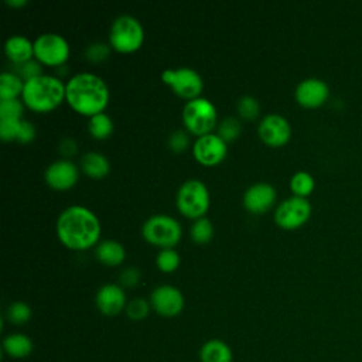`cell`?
Here are the masks:
<instances>
[{
    "mask_svg": "<svg viewBox=\"0 0 362 362\" xmlns=\"http://www.w3.org/2000/svg\"><path fill=\"white\" fill-rule=\"evenodd\" d=\"M16 65L18 66L16 74H17L21 79H24V81L31 79V78L38 76V75L42 74V72H41V64H40V61H38V59H34V58H31V59H28V61H25V62H23V64H16Z\"/></svg>",
    "mask_w": 362,
    "mask_h": 362,
    "instance_id": "35",
    "label": "cell"
},
{
    "mask_svg": "<svg viewBox=\"0 0 362 362\" xmlns=\"http://www.w3.org/2000/svg\"><path fill=\"white\" fill-rule=\"evenodd\" d=\"M236 109L239 115L245 119H253L260 112V103L259 100L252 95H243L236 102Z\"/></svg>",
    "mask_w": 362,
    "mask_h": 362,
    "instance_id": "30",
    "label": "cell"
},
{
    "mask_svg": "<svg viewBox=\"0 0 362 362\" xmlns=\"http://www.w3.org/2000/svg\"><path fill=\"white\" fill-rule=\"evenodd\" d=\"M95 255L102 263L115 266L123 262V259L126 257V250L120 242L115 239H103L98 243Z\"/></svg>",
    "mask_w": 362,
    "mask_h": 362,
    "instance_id": "21",
    "label": "cell"
},
{
    "mask_svg": "<svg viewBox=\"0 0 362 362\" xmlns=\"http://www.w3.org/2000/svg\"><path fill=\"white\" fill-rule=\"evenodd\" d=\"M182 122L189 132L198 136L209 133L216 123V107L204 96L188 99L182 107Z\"/></svg>",
    "mask_w": 362,
    "mask_h": 362,
    "instance_id": "7",
    "label": "cell"
},
{
    "mask_svg": "<svg viewBox=\"0 0 362 362\" xmlns=\"http://www.w3.org/2000/svg\"><path fill=\"white\" fill-rule=\"evenodd\" d=\"M156 264L160 270L168 273L178 267L180 264V255L173 247H163L158 250L156 256Z\"/></svg>",
    "mask_w": 362,
    "mask_h": 362,
    "instance_id": "27",
    "label": "cell"
},
{
    "mask_svg": "<svg viewBox=\"0 0 362 362\" xmlns=\"http://www.w3.org/2000/svg\"><path fill=\"white\" fill-rule=\"evenodd\" d=\"M119 280L122 283V286L124 287H133L139 283L140 280V270L137 267H133V266H129V267H124L120 274H119Z\"/></svg>",
    "mask_w": 362,
    "mask_h": 362,
    "instance_id": "37",
    "label": "cell"
},
{
    "mask_svg": "<svg viewBox=\"0 0 362 362\" xmlns=\"http://www.w3.org/2000/svg\"><path fill=\"white\" fill-rule=\"evenodd\" d=\"M194 157L205 165H212L226 156V141L215 133H205L195 139L192 144Z\"/></svg>",
    "mask_w": 362,
    "mask_h": 362,
    "instance_id": "12",
    "label": "cell"
},
{
    "mask_svg": "<svg viewBox=\"0 0 362 362\" xmlns=\"http://www.w3.org/2000/svg\"><path fill=\"white\" fill-rule=\"evenodd\" d=\"M59 240L71 249H86L100 235L98 216L83 205H69L57 218L55 223Z\"/></svg>",
    "mask_w": 362,
    "mask_h": 362,
    "instance_id": "1",
    "label": "cell"
},
{
    "mask_svg": "<svg viewBox=\"0 0 362 362\" xmlns=\"http://www.w3.org/2000/svg\"><path fill=\"white\" fill-rule=\"evenodd\" d=\"M294 96L301 106L318 107L327 102L329 96V86L324 79L310 76L297 83Z\"/></svg>",
    "mask_w": 362,
    "mask_h": 362,
    "instance_id": "14",
    "label": "cell"
},
{
    "mask_svg": "<svg viewBox=\"0 0 362 362\" xmlns=\"http://www.w3.org/2000/svg\"><path fill=\"white\" fill-rule=\"evenodd\" d=\"M21 96L30 109L47 112L58 106L65 98V83L58 76L41 74L24 81Z\"/></svg>",
    "mask_w": 362,
    "mask_h": 362,
    "instance_id": "3",
    "label": "cell"
},
{
    "mask_svg": "<svg viewBox=\"0 0 362 362\" xmlns=\"http://www.w3.org/2000/svg\"><path fill=\"white\" fill-rule=\"evenodd\" d=\"M257 133L266 144L281 146L288 141L291 136V126L284 116L279 113H267L260 119Z\"/></svg>",
    "mask_w": 362,
    "mask_h": 362,
    "instance_id": "13",
    "label": "cell"
},
{
    "mask_svg": "<svg viewBox=\"0 0 362 362\" xmlns=\"http://www.w3.org/2000/svg\"><path fill=\"white\" fill-rule=\"evenodd\" d=\"M6 3L10 4V6L17 7V6H24L27 3V0H6Z\"/></svg>",
    "mask_w": 362,
    "mask_h": 362,
    "instance_id": "40",
    "label": "cell"
},
{
    "mask_svg": "<svg viewBox=\"0 0 362 362\" xmlns=\"http://www.w3.org/2000/svg\"><path fill=\"white\" fill-rule=\"evenodd\" d=\"M34 137H35V126H34L30 120L23 119L16 140H18L20 143H28V141H31Z\"/></svg>",
    "mask_w": 362,
    "mask_h": 362,
    "instance_id": "38",
    "label": "cell"
},
{
    "mask_svg": "<svg viewBox=\"0 0 362 362\" xmlns=\"http://www.w3.org/2000/svg\"><path fill=\"white\" fill-rule=\"evenodd\" d=\"M69 55V44L58 33H42L34 40V57L47 65H61Z\"/></svg>",
    "mask_w": 362,
    "mask_h": 362,
    "instance_id": "8",
    "label": "cell"
},
{
    "mask_svg": "<svg viewBox=\"0 0 362 362\" xmlns=\"http://www.w3.org/2000/svg\"><path fill=\"white\" fill-rule=\"evenodd\" d=\"M23 103L18 98L0 99V119H21Z\"/></svg>",
    "mask_w": 362,
    "mask_h": 362,
    "instance_id": "31",
    "label": "cell"
},
{
    "mask_svg": "<svg viewBox=\"0 0 362 362\" xmlns=\"http://www.w3.org/2000/svg\"><path fill=\"white\" fill-rule=\"evenodd\" d=\"M143 37V25L134 16L120 14L112 21L109 42L115 49L122 52L134 51L141 45Z\"/></svg>",
    "mask_w": 362,
    "mask_h": 362,
    "instance_id": "4",
    "label": "cell"
},
{
    "mask_svg": "<svg viewBox=\"0 0 362 362\" xmlns=\"http://www.w3.org/2000/svg\"><path fill=\"white\" fill-rule=\"evenodd\" d=\"M95 303L98 310L109 317L117 315L127 305L124 290L116 283L102 284L96 291Z\"/></svg>",
    "mask_w": 362,
    "mask_h": 362,
    "instance_id": "15",
    "label": "cell"
},
{
    "mask_svg": "<svg viewBox=\"0 0 362 362\" xmlns=\"http://www.w3.org/2000/svg\"><path fill=\"white\" fill-rule=\"evenodd\" d=\"M161 78L177 95L187 99L197 98L204 86L201 75L189 66H180L177 69L167 68L161 72Z\"/></svg>",
    "mask_w": 362,
    "mask_h": 362,
    "instance_id": "10",
    "label": "cell"
},
{
    "mask_svg": "<svg viewBox=\"0 0 362 362\" xmlns=\"http://www.w3.org/2000/svg\"><path fill=\"white\" fill-rule=\"evenodd\" d=\"M23 119H0V139L4 141L16 140Z\"/></svg>",
    "mask_w": 362,
    "mask_h": 362,
    "instance_id": "34",
    "label": "cell"
},
{
    "mask_svg": "<svg viewBox=\"0 0 362 362\" xmlns=\"http://www.w3.org/2000/svg\"><path fill=\"white\" fill-rule=\"evenodd\" d=\"M191 238L198 243H205L211 240L214 235V225L206 216H199L195 219V222L191 225L189 229Z\"/></svg>",
    "mask_w": 362,
    "mask_h": 362,
    "instance_id": "26",
    "label": "cell"
},
{
    "mask_svg": "<svg viewBox=\"0 0 362 362\" xmlns=\"http://www.w3.org/2000/svg\"><path fill=\"white\" fill-rule=\"evenodd\" d=\"M175 201L180 212L197 219L204 216L209 206V192L204 181L198 178H188L178 187Z\"/></svg>",
    "mask_w": 362,
    "mask_h": 362,
    "instance_id": "5",
    "label": "cell"
},
{
    "mask_svg": "<svg viewBox=\"0 0 362 362\" xmlns=\"http://www.w3.org/2000/svg\"><path fill=\"white\" fill-rule=\"evenodd\" d=\"M24 81L16 74L10 71H4L0 75V99L17 98L23 93Z\"/></svg>",
    "mask_w": 362,
    "mask_h": 362,
    "instance_id": "23",
    "label": "cell"
},
{
    "mask_svg": "<svg viewBox=\"0 0 362 362\" xmlns=\"http://www.w3.org/2000/svg\"><path fill=\"white\" fill-rule=\"evenodd\" d=\"M6 317L16 325L25 324L31 318V308L24 301H14L6 310Z\"/></svg>",
    "mask_w": 362,
    "mask_h": 362,
    "instance_id": "28",
    "label": "cell"
},
{
    "mask_svg": "<svg viewBox=\"0 0 362 362\" xmlns=\"http://www.w3.org/2000/svg\"><path fill=\"white\" fill-rule=\"evenodd\" d=\"M34 349V344L31 338L23 332H13L4 337L3 339V351L14 359L27 358Z\"/></svg>",
    "mask_w": 362,
    "mask_h": 362,
    "instance_id": "19",
    "label": "cell"
},
{
    "mask_svg": "<svg viewBox=\"0 0 362 362\" xmlns=\"http://www.w3.org/2000/svg\"><path fill=\"white\" fill-rule=\"evenodd\" d=\"M47 184L55 189H66L78 180V167L68 158L52 161L44 173Z\"/></svg>",
    "mask_w": 362,
    "mask_h": 362,
    "instance_id": "16",
    "label": "cell"
},
{
    "mask_svg": "<svg viewBox=\"0 0 362 362\" xmlns=\"http://www.w3.org/2000/svg\"><path fill=\"white\" fill-rule=\"evenodd\" d=\"M150 303L143 297H134L132 298L126 305V314L133 321H140L148 315L150 311Z\"/></svg>",
    "mask_w": 362,
    "mask_h": 362,
    "instance_id": "29",
    "label": "cell"
},
{
    "mask_svg": "<svg viewBox=\"0 0 362 362\" xmlns=\"http://www.w3.org/2000/svg\"><path fill=\"white\" fill-rule=\"evenodd\" d=\"M240 133V123L236 117L233 116H229V117H225L219 127H218V134L225 140V141H230L233 139H236Z\"/></svg>",
    "mask_w": 362,
    "mask_h": 362,
    "instance_id": "32",
    "label": "cell"
},
{
    "mask_svg": "<svg viewBox=\"0 0 362 362\" xmlns=\"http://www.w3.org/2000/svg\"><path fill=\"white\" fill-rule=\"evenodd\" d=\"M4 52L14 64H23L33 58L34 42L23 34H11L4 41Z\"/></svg>",
    "mask_w": 362,
    "mask_h": 362,
    "instance_id": "18",
    "label": "cell"
},
{
    "mask_svg": "<svg viewBox=\"0 0 362 362\" xmlns=\"http://www.w3.org/2000/svg\"><path fill=\"white\" fill-rule=\"evenodd\" d=\"M81 168L85 174L93 178H99L107 174L110 164L105 154L98 151H86L81 157Z\"/></svg>",
    "mask_w": 362,
    "mask_h": 362,
    "instance_id": "22",
    "label": "cell"
},
{
    "mask_svg": "<svg viewBox=\"0 0 362 362\" xmlns=\"http://www.w3.org/2000/svg\"><path fill=\"white\" fill-rule=\"evenodd\" d=\"M58 148H59L61 154H64L65 157H71V156H74V154L76 153L78 144H76V141H75L74 137L65 136V137H62V139L59 140Z\"/></svg>",
    "mask_w": 362,
    "mask_h": 362,
    "instance_id": "39",
    "label": "cell"
},
{
    "mask_svg": "<svg viewBox=\"0 0 362 362\" xmlns=\"http://www.w3.org/2000/svg\"><path fill=\"white\" fill-rule=\"evenodd\" d=\"M109 54H110V45H107L106 42H102V41L92 42L85 48L86 58L93 62L105 61L109 57Z\"/></svg>",
    "mask_w": 362,
    "mask_h": 362,
    "instance_id": "33",
    "label": "cell"
},
{
    "mask_svg": "<svg viewBox=\"0 0 362 362\" xmlns=\"http://www.w3.org/2000/svg\"><path fill=\"white\" fill-rule=\"evenodd\" d=\"M314 187H315L314 177L308 171L298 170L290 178V189L297 197L307 198V195H310L313 192Z\"/></svg>",
    "mask_w": 362,
    "mask_h": 362,
    "instance_id": "25",
    "label": "cell"
},
{
    "mask_svg": "<svg viewBox=\"0 0 362 362\" xmlns=\"http://www.w3.org/2000/svg\"><path fill=\"white\" fill-rule=\"evenodd\" d=\"M150 304L163 317H174L184 308V296L171 284H160L150 294Z\"/></svg>",
    "mask_w": 362,
    "mask_h": 362,
    "instance_id": "11",
    "label": "cell"
},
{
    "mask_svg": "<svg viewBox=\"0 0 362 362\" xmlns=\"http://www.w3.org/2000/svg\"><path fill=\"white\" fill-rule=\"evenodd\" d=\"M141 233L150 243L161 247H173L182 233L180 222L165 214L150 215L141 225Z\"/></svg>",
    "mask_w": 362,
    "mask_h": 362,
    "instance_id": "6",
    "label": "cell"
},
{
    "mask_svg": "<svg viewBox=\"0 0 362 362\" xmlns=\"http://www.w3.org/2000/svg\"><path fill=\"white\" fill-rule=\"evenodd\" d=\"M88 132L95 139H106L113 132V120L105 112L89 116Z\"/></svg>",
    "mask_w": 362,
    "mask_h": 362,
    "instance_id": "24",
    "label": "cell"
},
{
    "mask_svg": "<svg viewBox=\"0 0 362 362\" xmlns=\"http://www.w3.org/2000/svg\"><path fill=\"white\" fill-rule=\"evenodd\" d=\"M311 215V204L304 197L291 195L283 199L274 209V221L284 229H296L307 222Z\"/></svg>",
    "mask_w": 362,
    "mask_h": 362,
    "instance_id": "9",
    "label": "cell"
},
{
    "mask_svg": "<svg viewBox=\"0 0 362 362\" xmlns=\"http://www.w3.org/2000/svg\"><path fill=\"white\" fill-rule=\"evenodd\" d=\"M189 144V137L188 134L181 130V129H177L174 130L170 136H168V146L171 150L174 151H182L187 148V146Z\"/></svg>",
    "mask_w": 362,
    "mask_h": 362,
    "instance_id": "36",
    "label": "cell"
},
{
    "mask_svg": "<svg viewBox=\"0 0 362 362\" xmlns=\"http://www.w3.org/2000/svg\"><path fill=\"white\" fill-rule=\"evenodd\" d=\"M65 99L76 112L92 116L103 112L109 100V89L99 75L78 72L65 83Z\"/></svg>",
    "mask_w": 362,
    "mask_h": 362,
    "instance_id": "2",
    "label": "cell"
},
{
    "mask_svg": "<svg viewBox=\"0 0 362 362\" xmlns=\"http://www.w3.org/2000/svg\"><path fill=\"white\" fill-rule=\"evenodd\" d=\"M199 362H232V349L222 339H208L199 348Z\"/></svg>",
    "mask_w": 362,
    "mask_h": 362,
    "instance_id": "20",
    "label": "cell"
},
{
    "mask_svg": "<svg viewBox=\"0 0 362 362\" xmlns=\"http://www.w3.org/2000/svg\"><path fill=\"white\" fill-rule=\"evenodd\" d=\"M276 199V189L266 181H257L249 185L243 192V205L250 212H264Z\"/></svg>",
    "mask_w": 362,
    "mask_h": 362,
    "instance_id": "17",
    "label": "cell"
}]
</instances>
